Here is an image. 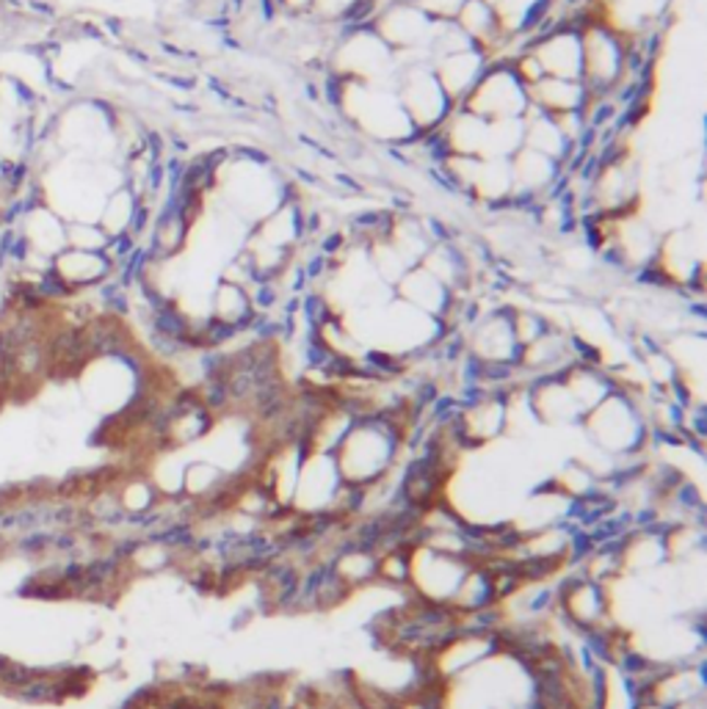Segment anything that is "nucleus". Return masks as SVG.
I'll return each instance as SVG.
<instances>
[{
  "mask_svg": "<svg viewBox=\"0 0 707 709\" xmlns=\"http://www.w3.org/2000/svg\"><path fill=\"white\" fill-rule=\"evenodd\" d=\"M403 439H406V428L398 420V412L360 414L334 450L343 481L368 488L390 477L401 461Z\"/></svg>",
  "mask_w": 707,
  "mask_h": 709,
  "instance_id": "obj_1",
  "label": "nucleus"
},
{
  "mask_svg": "<svg viewBox=\"0 0 707 709\" xmlns=\"http://www.w3.org/2000/svg\"><path fill=\"white\" fill-rule=\"evenodd\" d=\"M580 423H584L591 445L614 461H627L641 453L649 442V434H652L641 409L620 390L611 392Z\"/></svg>",
  "mask_w": 707,
  "mask_h": 709,
  "instance_id": "obj_2",
  "label": "nucleus"
},
{
  "mask_svg": "<svg viewBox=\"0 0 707 709\" xmlns=\"http://www.w3.org/2000/svg\"><path fill=\"white\" fill-rule=\"evenodd\" d=\"M470 560L459 558V555L439 553V550L426 547V544H415L410 553V586L406 593L428 605L450 607L453 596H457L459 586L468 577Z\"/></svg>",
  "mask_w": 707,
  "mask_h": 709,
  "instance_id": "obj_3",
  "label": "nucleus"
},
{
  "mask_svg": "<svg viewBox=\"0 0 707 709\" xmlns=\"http://www.w3.org/2000/svg\"><path fill=\"white\" fill-rule=\"evenodd\" d=\"M555 616L580 635H594L616 627L611 616V586L573 575L555 586Z\"/></svg>",
  "mask_w": 707,
  "mask_h": 709,
  "instance_id": "obj_4",
  "label": "nucleus"
},
{
  "mask_svg": "<svg viewBox=\"0 0 707 709\" xmlns=\"http://www.w3.org/2000/svg\"><path fill=\"white\" fill-rule=\"evenodd\" d=\"M343 483L334 453H310L307 450L302 470H298L291 511L298 517H327Z\"/></svg>",
  "mask_w": 707,
  "mask_h": 709,
  "instance_id": "obj_5",
  "label": "nucleus"
},
{
  "mask_svg": "<svg viewBox=\"0 0 707 709\" xmlns=\"http://www.w3.org/2000/svg\"><path fill=\"white\" fill-rule=\"evenodd\" d=\"M54 268L59 271L61 280L70 285L72 293H81L86 287L103 285L117 268V262L106 255V251H83V249H61L59 255L50 257Z\"/></svg>",
  "mask_w": 707,
  "mask_h": 709,
  "instance_id": "obj_6",
  "label": "nucleus"
},
{
  "mask_svg": "<svg viewBox=\"0 0 707 709\" xmlns=\"http://www.w3.org/2000/svg\"><path fill=\"white\" fill-rule=\"evenodd\" d=\"M31 257H34V246H31L28 235H25L23 229H17V235H14L12 240V249H9V262H12L14 268H28Z\"/></svg>",
  "mask_w": 707,
  "mask_h": 709,
  "instance_id": "obj_7",
  "label": "nucleus"
},
{
  "mask_svg": "<svg viewBox=\"0 0 707 709\" xmlns=\"http://www.w3.org/2000/svg\"><path fill=\"white\" fill-rule=\"evenodd\" d=\"M3 163H7V157L0 155V172H3Z\"/></svg>",
  "mask_w": 707,
  "mask_h": 709,
  "instance_id": "obj_8",
  "label": "nucleus"
}]
</instances>
